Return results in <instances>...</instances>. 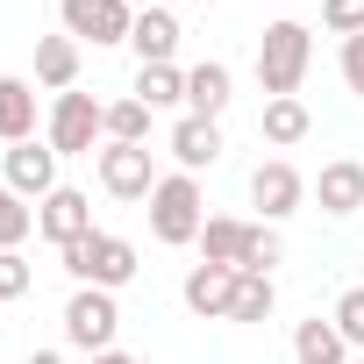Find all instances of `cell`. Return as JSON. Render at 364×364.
<instances>
[{
  "mask_svg": "<svg viewBox=\"0 0 364 364\" xmlns=\"http://www.w3.org/2000/svg\"><path fill=\"white\" fill-rule=\"evenodd\" d=\"M58 157H93V143H107V107L93 100V93H58V107H50V136H43Z\"/></svg>",
  "mask_w": 364,
  "mask_h": 364,
  "instance_id": "obj_4",
  "label": "cell"
},
{
  "mask_svg": "<svg viewBox=\"0 0 364 364\" xmlns=\"http://www.w3.org/2000/svg\"><path fill=\"white\" fill-rule=\"evenodd\" d=\"M0 143H8V150L15 143H36V86L15 79V72L0 79Z\"/></svg>",
  "mask_w": 364,
  "mask_h": 364,
  "instance_id": "obj_16",
  "label": "cell"
},
{
  "mask_svg": "<svg viewBox=\"0 0 364 364\" xmlns=\"http://www.w3.org/2000/svg\"><path fill=\"white\" fill-rule=\"evenodd\" d=\"M58 257H65V272H72L79 286H100V293H122V286L136 279V243H129V236H107V229L65 243Z\"/></svg>",
  "mask_w": 364,
  "mask_h": 364,
  "instance_id": "obj_3",
  "label": "cell"
},
{
  "mask_svg": "<svg viewBox=\"0 0 364 364\" xmlns=\"http://www.w3.org/2000/svg\"><path fill=\"white\" fill-rule=\"evenodd\" d=\"M178 36H186V29H178L171 8H143L136 29H129V50H136V65H171L178 58Z\"/></svg>",
  "mask_w": 364,
  "mask_h": 364,
  "instance_id": "obj_13",
  "label": "cell"
},
{
  "mask_svg": "<svg viewBox=\"0 0 364 364\" xmlns=\"http://www.w3.org/2000/svg\"><path fill=\"white\" fill-rule=\"evenodd\" d=\"M29 364H72V357H58V350H36V357H29Z\"/></svg>",
  "mask_w": 364,
  "mask_h": 364,
  "instance_id": "obj_31",
  "label": "cell"
},
{
  "mask_svg": "<svg viewBox=\"0 0 364 364\" xmlns=\"http://www.w3.org/2000/svg\"><path fill=\"white\" fill-rule=\"evenodd\" d=\"M0 186H15L29 208L50 200V193H58V150H50V143H15V150H8V178H0Z\"/></svg>",
  "mask_w": 364,
  "mask_h": 364,
  "instance_id": "obj_10",
  "label": "cell"
},
{
  "mask_svg": "<svg viewBox=\"0 0 364 364\" xmlns=\"http://www.w3.org/2000/svg\"><path fill=\"white\" fill-rule=\"evenodd\" d=\"M236 100V79H229V65L222 58H200V65H186V114H208V122H222V107Z\"/></svg>",
  "mask_w": 364,
  "mask_h": 364,
  "instance_id": "obj_14",
  "label": "cell"
},
{
  "mask_svg": "<svg viewBox=\"0 0 364 364\" xmlns=\"http://www.w3.org/2000/svg\"><path fill=\"white\" fill-rule=\"evenodd\" d=\"M279 257H286L279 229H272V222H250V250H243V272H272Z\"/></svg>",
  "mask_w": 364,
  "mask_h": 364,
  "instance_id": "obj_25",
  "label": "cell"
},
{
  "mask_svg": "<svg viewBox=\"0 0 364 364\" xmlns=\"http://www.w3.org/2000/svg\"><path fill=\"white\" fill-rule=\"evenodd\" d=\"M208 229V193H200V178L193 171H164L157 178V193H150V236L157 243H200Z\"/></svg>",
  "mask_w": 364,
  "mask_h": 364,
  "instance_id": "obj_2",
  "label": "cell"
},
{
  "mask_svg": "<svg viewBox=\"0 0 364 364\" xmlns=\"http://www.w3.org/2000/svg\"><path fill=\"white\" fill-rule=\"evenodd\" d=\"M107 143H150V107L129 93V100H107Z\"/></svg>",
  "mask_w": 364,
  "mask_h": 364,
  "instance_id": "obj_23",
  "label": "cell"
},
{
  "mask_svg": "<svg viewBox=\"0 0 364 364\" xmlns=\"http://www.w3.org/2000/svg\"><path fill=\"white\" fill-rule=\"evenodd\" d=\"M307 65H314V29L307 22H272L257 36V86H264V100H293Z\"/></svg>",
  "mask_w": 364,
  "mask_h": 364,
  "instance_id": "obj_1",
  "label": "cell"
},
{
  "mask_svg": "<svg viewBox=\"0 0 364 364\" xmlns=\"http://www.w3.org/2000/svg\"><path fill=\"white\" fill-rule=\"evenodd\" d=\"M293 357H300V364H343V357H350V343L336 336V321H321V314H314V321H300V328H293Z\"/></svg>",
  "mask_w": 364,
  "mask_h": 364,
  "instance_id": "obj_21",
  "label": "cell"
},
{
  "mask_svg": "<svg viewBox=\"0 0 364 364\" xmlns=\"http://www.w3.org/2000/svg\"><path fill=\"white\" fill-rule=\"evenodd\" d=\"M36 286V272H29V257L22 250H0V300H22Z\"/></svg>",
  "mask_w": 364,
  "mask_h": 364,
  "instance_id": "obj_28",
  "label": "cell"
},
{
  "mask_svg": "<svg viewBox=\"0 0 364 364\" xmlns=\"http://www.w3.org/2000/svg\"><path fill=\"white\" fill-rule=\"evenodd\" d=\"M93 364H136V357H129V350H100Z\"/></svg>",
  "mask_w": 364,
  "mask_h": 364,
  "instance_id": "obj_30",
  "label": "cell"
},
{
  "mask_svg": "<svg viewBox=\"0 0 364 364\" xmlns=\"http://www.w3.org/2000/svg\"><path fill=\"white\" fill-rule=\"evenodd\" d=\"M328 321H336V336H343L350 350H364V286H350V293L336 300V314H328Z\"/></svg>",
  "mask_w": 364,
  "mask_h": 364,
  "instance_id": "obj_26",
  "label": "cell"
},
{
  "mask_svg": "<svg viewBox=\"0 0 364 364\" xmlns=\"http://www.w3.org/2000/svg\"><path fill=\"white\" fill-rule=\"evenodd\" d=\"M272 307H279L272 272H236V307H229V321H272Z\"/></svg>",
  "mask_w": 364,
  "mask_h": 364,
  "instance_id": "obj_22",
  "label": "cell"
},
{
  "mask_svg": "<svg viewBox=\"0 0 364 364\" xmlns=\"http://www.w3.org/2000/svg\"><path fill=\"white\" fill-rule=\"evenodd\" d=\"M114 336H122V307H114V293L79 286V293L65 300V343L100 357V350H114Z\"/></svg>",
  "mask_w": 364,
  "mask_h": 364,
  "instance_id": "obj_5",
  "label": "cell"
},
{
  "mask_svg": "<svg viewBox=\"0 0 364 364\" xmlns=\"http://www.w3.org/2000/svg\"><path fill=\"white\" fill-rule=\"evenodd\" d=\"M29 229H36V208H29L15 186H0V250H22Z\"/></svg>",
  "mask_w": 364,
  "mask_h": 364,
  "instance_id": "obj_24",
  "label": "cell"
},
{
  "mask_svg": "<svg viewBox=\"0 0 364 364\" xmlns=\"http://www.w3.org/2000/svg\"><path fill=\"white\" fill-rule=\"evenodd\" d=\"M150 114L157 107H186V72H178V65H136V86H129Z\"/></svg>",
  "mask_w": 364,
  "mask_h": 364,
  "instance_id": "obj_20",
  "label": "cell"
},
{
  "mask_svg": "<svg viewBox=\"0 0 364 364\" xmlns=\"http://www.w3.org/2000/svg\"><path fill=\"white\" fill-rule=\"evenodd\" d=\"M36 236L43 243H79V236H93V200L79 193V186H58L50 200H36Z\"/></svg>",
  "mask_w": 364,
  "mask_h": 364,
  "instance_id": "obj_9",
  "label": "cell"
},
{
  "mask_svg": "<svg viewBox=\"0 0 364 364\" xmlns=\"http://www.w3.org/2000/svg\"><path fill=\"white\" fill-rule=\"evenodd\" d=\"M307 129H314V114H307V100H300V93H293V100H264V114H257V136H264V143H279V150L307 143Z\"/></svg>",
  "mask_w": 364,
  "mask_h": 364,
  "instance_id": "obj_18",
  "label": "cell"
},
{
  "mask_svg": "<svg viewBox=\"0 0 364 364\" xmlns=\"http://www.w3.org/2000/svg\"><path fill=\"white\" fill-rule=\"evenodd\" d=\"M193 8H208V0H193Z\"/></svg>",
  "mask_w": 364,
  "mask_h": 364,
  "instance_id": "obj_33",
  "label": "cell"
},
{
  "mask_svg": "<svg viewBox=\"0 0 364 364\" xmlns=\"http://www.w3.org/2000/svg\"><path fill=\"white\" fill-rule=\"evenodd\" d=\"M314 200H321V215H357V208H364V164H357V157H336V164H321V178H314Z\"/></svg>",
  "mask_w": 364,
  "mask_h": 364,
  "instance_id": "obj_15",
  "label": "cell"
},
{
  "mask_svg": "<svg viewBox=\"0 0 364 364\" xmlns=\"http://www.w3.org/2000/svg\"><path fill=\"white\" fill-rule=\"evenodd\" d=\"M36 86L50 93H72L79 86V43L58 29V36H36Z\"/></svg>",
  "mask_w": 364,
  "mask_h": 364,
  "instance_id": "obj_17",
  "label": "cell"
},
{
  "mask_svg": "<svg viewBox=\"0 0 364 364\" xmlns=\"http://www.w3.org/2000/svg\"><path fill=\"white\" fill-rule=\"evenodd\" d=\"M58 22H65V36L72 43H129V29H136V8L129 0H58Z\"/></svg>",
  "mask_w": 364,
  "mask_h": 364,
  "instance_id": "obj_6",
  "label": "cell"
},
{
  "mask_svg": "<svg viewBox=\"0 0 364 364\" xmlns=\"http://www.w3.org/2000/svg\"><path fill=\"white\" fill-rule=\"evenodd\" d=\"M100 157V186L114 193V200H150L157 193V157H150V143H107V150H93Z\"/></svg>",
  "mask_w": 364,
  "mask_h": 364,
  "instance_id": "obj_7",
  "label": "cell"
},
{
  "mask_svg": "<svg viewBox=\"0 0 364 364\" xmlns=\"http://www.w3.org/2000/svg\"><path fill=\"white\" fill-rule=\"evenodd\" d=\"M343 86L364 100V36H343Z\"/></svg>",
  "mask_w": 364,
  "mask_h": 364,
  "instance_id": "obj_29",
  "label": "cell"
},
{
  "mask_svg": "<svg viewBox=\"0 0 364 364\" xmlns=\"http://www.w3.org/2000/svg\"><path fill=\"white\" fill-rule=\"evenodd\" d=\"M178 300H186L200 321H229V307H236V264H193L186 286H178Z\"/></svg>",
  "mask_w": 364,
  "mask_h": 364,
  "instance_id": "obj_11",
  "label": "cell"
},
{
  "mask_svg": "<svg viewBox=\"0 0 364 364\" xmlns=\"http://www.w3.org/2000/svg\"><path fill=\"white\" fill-rule=\"evenodd\" d=\"M321 29L328 36H364V0H321Z\"/></svg>",
  "mask_w": 364,
  "mask_h": 364,
  "instance_id": "obj_27",
  "label": "cell"
},
{
  "mask_svg": "<svg viewBox=\"0 0 364 364\" xmlns=\"http://www.w3.org/2000/svg\"><path fill=\"white\" fill-rule=\"evenodd\" d=\"M129 8H136V15H143V8H164V0H129Z\"/></svg>",
  "mask_w": 364,
  "mask_h": 364,
  "instance_id": "obj_32",
  "label": "cell"
},
{
  "mask_svg": "<svg viewBox=\"0 0 364 364\" xmlns=\"http://www.w3.org/2000/svg\"><path fill=\"white\" fill-rule=\"evenodd\" d=\"M300 200H307V178H300L286 157H264V164L250 171V208H264V222L300 215Z\"/></svg>",
  "mask_w": 364,
  "mask_h": 364,
  "instance_id": "obj_8",
  "label": "cell"
},
{
  "mask_svg": "<svg viewBox=\"0 0 364 364\" xmlns=\"http://www.w3.org/2000/svg\"><path fill=\"white\" fill-rule=\"evenodd\" d=\"M243 250H250V222L208 215V229H200V264H236V272H243Z\"/></svg>",
  "mask_w": 364,
  "mask_h": 364,
  "instance_id": "obj_19",
  "label": "cell"
},
{
  "mask_svg": "<svg viewBox=\"0 0 364 364\" xmlns=\"http://www.w3.org/2000/svg\"><path fill=\"white\" fill-rule=\"evenodd\" d=\"M171 157H178V171H208L215 157H222V122H208V114H178L171 122Z\"/></svg>",
  "mask_w": 364,
  "mask_h": 364,
  "instance_id": "obj_12",
  "label": "cell"
}]
</instances>
